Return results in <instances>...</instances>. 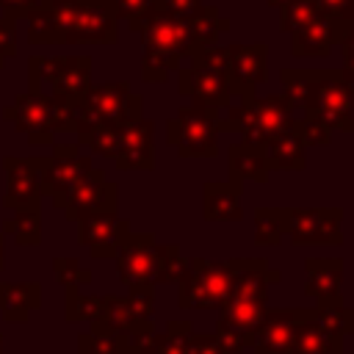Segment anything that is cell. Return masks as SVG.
I'll list each match as a JSON object with an SVG mask.
<instances>
[{
	"label": "cell",
	"instance_id": "6da1fadb",
	"mask_svg": "<svg viewBox=\"0 0 354 354\" xmlns=\"http://www.w3.org/2000/svg\"><path fill=\"white\" fill-rule=\"evenodd\" d=\"M28 39L36 44H113L116 14L108 0H41L28 14Z\"/></svg>",
	"mask_w": 354,
	"mask_h": 354
},
{
	"label": "cell",
	"instance_id": "c3c4849f",
	"mask_svg": "<svg viewBox=\"0 0 354 354\" xmlns=\"http://www.w3.org/2000/svg\"><path fill=\"white\" fill-rule=\"evenodd\" d=\"M346 77H348V83H351V88H354V75H348V72H346Z\"/></svg>",
	"mask_w": 354,
	"mask_h": 354
},
{
	"label": "cell",
	"instance_id": "4fadbf2b",
	"mask_svg": "<svg viewBox=\"0 0 354 354\" xmlns=\"http://www.w3.org/2000/svg\"><path fill=\"white\" fill-rule=\"evenodd\" d=\"M343 207H285V235L293 246H340Z\"/></svg>",
	"mask_w": 354,
	"mask_h": 354
},
{
	"label": "cell",
	"instance_id": "f546056e",
	"mask_svg": "<svg viewBox=\"0 0 354 354\" xmlns=\"http://www.w3.org/2000/svg\"><path fill=\"white\" fill-rule=\"evenodd\" d=\"M285 238V207H257L254 210V243L279 246Z\"/></svg>",
	"mask_w": 354,
	"mask_h": 354
},
{
	"label": "cell",
	"instance_id": "603a6c76",
	"mask_svg": "<svg viewBox=\"0 0 354 354\" xmlns=\"http://www.w3.org/2000/svg\"><path fill=\"white\" fill-rule=\"evenodd\" d=\"M304 127H301V119L296 116L293 127H288L285 133L274 136L263 149H266V160H268V169H279V171H301L307 166V144H304Z\"/></svg>",
	"mask_w": 354,
	"mask_h": 354
},
{
	"label": "cell",
	"instance_id": "e575fe53",
	"mask_svg": "<svg viewBox=\"0 0 354 354\" xmlns=\"http://www.w3.org/2000/svg\"><path fill=\"white\" fill-rule=\"evenodd\" d=\"M102 296H83L77 288H66V318L69 321H97Z\"/></svg>",
	"mask_w": 354,
	"mask_h": 354
},
{
	"label": "cell",
	"instance_id": "7402d4cb",
	"mask_svg": "<svg viewBox=\"0 0 354 354\" xmlns=\"http://www.w3.org/2000/svg\"><path fill=\"white\" fill-rule=\"evenodd\" d=\"M304 271H307L304 293L313 296L318 304L343 299L340 296V282H343V260L340 257H307Z\"/></svg>",
	"mask_w": 354,
	"mask_h": 354
},
{
	"label": "cell",
	"instance_id": "d6a6232c",
	"mask_svg": "<svg viewBox=\"0 0 354 354\" xmlns=\"http://www.w3.org/2000/svg\"><path fill=\"white\" fill-rule=\"evenodd\" d=\"M6 230L11 232L17 246H39L41 241V218H39V207H28V210H14V218L6 224Z\"/></svg>",
	"mask_w": 354,
	"mask_h": 354
},
{
	"label": "cell",
	"instance_id": "f35d334b",
	"mask_svg": "<svg viewBox=\"0 0 354 354\" xmlns=\"http://www.w3.org/2000/svg\"><path fill=\"white\" fill-rule=\"evenodd\" d=\"M301 119V127H304V144L307 147H326L329 141H332V130L324 124V122H318V119H313V116H299Z\"/></svg>",
	"mask_w": 354,
	"mask_h": 354
},
{
	"label": "cell",
	"instance_id": "9c48e42d",
	"mask_svg": "<svg viewBox=\"0 0 354 354\" xmlns=\"http://www.w3.org/2000/svg\"><path fill=\"white\" fill-rule=\"evenodd\" d=\"M218 119L221 113L191 102L177 108V116L166 122V144L180 158H216L218 155Z\"/></svg>",
	"mask_w": 354,
	"mask_h": 354
},
{
	"label": "cell",
	"instance_id": "7c38bea8",
	"mask_svg": "<svg viewBox=\"0 0 354 354\" xmlns=\"http://www.w3.org/2000/svg\"><path fill=\"white\" fill-rule=\"evenodd\" d=\"M177 94L191 97L194 102H202L218 113L232 102L227 72L221 66H216L213 61H207L202 55V50L194 53L188 58V64L177 69Z\"/></svg>",
	"mask_w": 354,
	"mask_h": 354
},
{
	"label": "cell",
	"instance_id": "b9f144b4",
	"mask_svg": "<svg viewBox=\"0 0 354 354\" xmlns=\"http://www.w3.org/2000/svg\"><path fill=\"white\" fill-rule=\"evenodd\" d=\"M188 354H227L216 335H194L188 340Z\"/></svg>",
	"mask_w": 354,
	"mask_h": 354
},
{
	"label": "cell",
	"instance_id": "8d00e7d4",
	"mask_svg": "<svg viewBox=\"0 0 354 354\" xmlns=\"http://www.w3.org/2000/svg\"><path fill=\"white\" fill-rule=\"evenodd\" d=\"M53 271H55V277H58V282L64 288H80V285L91 282V271L83 268L75 257H55L53 260Z\"/></svg>",
	"mask_w": 354,
	"mask_h": 354
},
{
	"label": "cell",
	"instance_id": "bcb514c9",
	"mask_svg": "<svg viewBox=\"0 0 354 354\" xmlns=\"http://www.w3.org/2000/svg\"><path fill=\"white\" fill-rule=\"evenodd\" d=\"M266 3H268V6H274V8H279V6H282V3H288V0H266Z\"/></svg>",
	"mask_w": 354,
	"mask_h": 354
},
{
	"label": "cell",
	"instance_id": "7dc6e473",
	"mask_svg": "<svg viewBox=\"0 0 354 354\" xmlns=\"http://www.w3.org/2000/svg\"><path fill=\"white\" fill-rule=\"evenodd\" d=\"M0 268H3V235H0Z\"/></svg>",
	"mask_w": 354,
	"mask_h": 354
},
{
	"label": "cell",
	"instance_id": "7a4b0ae2",
	"mask_svg": "<svg viewBox=\"0 0 354 354\" xmlns=\"http://www.w3.org/2000/svg\"><path fill=\"white\" fill-rule=\"evenodd\" d=\"M279 282V271L268 266L263 257H243L232 293L221 307L216 337L227 354H241L246 346H252L254 329L266 313L268 285Z\"/></svg>",
	"mask_w": 354,
	"mask_h": 354
},
{
	"label": "cell",
	"instance_id": "5b68a950",
	"mask_svg": "<svg viewBox=\"0 0 354 354\" xmlns=\"http://www.w3.org/2000/svg\"><path fill=\"white\" fill-rule=\"evenodd\" d=\"M296 113L285 94H266L230 102L218 119V133H241V141L249 147H266L274 136L293 127Z\"/></svg>",
	"mask_w": 354,
	"mask_h": 354
},
{
	"label": "cell",
	"instance_id": "d4e9b609",
	"mask_svg": "<svg viewBox=\"0 0 354 354\" xmlns=\"http://www.w3.org/2000/svg\"><path fill=\"white\" fill-rule=\"evenodd\" d=\"M227 171L232 183L243 180H254V183H268V160H266V149L263 147H249L243 141H235L227 147Z\"/></svg>",
	"mask_w": 354,
	"mask_h": 354
},
{
	"label": "cell",
	"instance_id": "277c9868",
	"mask_svg": "<svg viewBox=\"0 0 354 354\" xmlns=\"http://www.w3.org/2000/svg\"><path fill=\"white\" fill-rule=\"evenodd\" d=\"M116 271L127 288H141L155 282H180L188 260L174 243H155L152 235L124 232L116 246Z\"/></svg>",
	"mask_w": 354,
	"mask_h": 354
},
{
	"label": "cell",
	"instance_id": "d6986e66",
	"mask_svg": "<svg viewBox=\"0 0 354 354\" xmlns=\"http://www.w3.org/2000/svg\"><path fill=\"white\" fill-rule=\"evenodd\" d=\"M122 171H147L155 166V124L144 116L122 124V147L113 158Z\"/></svg>",
	"mask_w": 354,
	"mask_h": 354
},
{
	"label": "cell",
	"instance_id": "60d3db41",
	"mask_svg": "<svg viewBox=\"0 0 354 354\" xmlns=\"http://www.w3.org/2000/svg\"><path fill=\"white\" fill-rule=\"evenodd\" d=\"M202 6H205L202 0H158V8H163L169 14H177V17H185V19L196 17L202 11Z\"/></svg>",
	"mask_w": 354,
	"mask_h": 354
},
{
	"label": "cell",
	"instance_id": "d590c367",
	"mask_svg": "<svg viewBox=\"0 0 354 354\" xmlns=\"http://www.w3.org/2000/svg\"><path fill=\"white\" fill-rule=\"evenodd\" d=\"M108 3H111V8H113L116 19H119V22H127L130 30H138L141 19H144L152 8H158V0H108Z\"/></svg>",
	"mask_w": 354,
	"mask_h": 354
},
{
	"label": "cell",
	"instance_id": "e0dca14e",
	"mask_svg": "<svg viewBox=\"0 0 354 354\" xmlns=\"http://www.w3.org/2000/svg\"><path fill=\"white\" fill-rule=\"evenodd\" d=\"M91 169V155H80L77 144L55 147L53 158H39L41 196H53V205Z\"/></svg>",
	"mask_w": 354,
	"mask_h": 354
},
{
	"label": "cell",
	"instance_id": "9a60e30c",
	"mask_svg": "<svg viewBox=\"0 0 354 354\" xmlns=\"http://www.w3.org/2000/svg\"><path fill=\"white\" fill-rule=\"evenodd\" d=\"M116 183H111L105 177L102 169H88L58 202L55 207L66 213V218L77 221L88 213H97V210H116Z\"/></svg>",
	"mask_w": 354,
	"mask_h": 354
},
{
	"label": "cell",
	"instance_id": "30bf717a",
	"mask_svg": "<svg viewBox=\"0 0 354 354\" xmlns=\"http://www.w3.org/2000/svg\"><path fill=\"white\" fill-rule=\"evenodd\" d=\"M301 116H313L329 130L354 133V88L343 69H318L315 88Z\"/></svg>",
	"mask_w": 354,
	"mask_h": 354
},
{
	"label": "cell",
	"instance_id": "7bdbcfd3",
	"mask_svg": "<svg viewBox=\"0 0 354 354\" xmlns=\"http://www.w3.org/2000/svg\"><path fill=\"white\" fill-rule=\"evenodd\" d=\"M14 19H8V17H0V66L6 64V58L8 55H14L17 53V44H14Z\"/></svg>",
	"mask_w": 354,
	"mask_h": 354
},
{
	"label": "cell",
	"instance_id": "83f0119b",
	"mask_svg": "<svg viewBox=\"0 0 354 354\" xmlns=\"http://www.w3.org/2000/svg\"><path fill=\"white\" fill-rule=\"evenodd\" d=\"M279 80H282V94L288 97L290 108L296 116H301V111L310 102V94L315 88L318 80V69H279Z\"/></svg>",
	"mask_w": 354,
	"mask_h": 354
},
{
	"label": "cell",
	"instance_id": "ee69618b",
	"mask_svg": "<svg viewBox=\"0 0 354 354\" xmlns=\"http://www.w3.org/2000/svg\"><path fill=\"white\" fill-rule=\"evenodd\" d=\"M340 53H343V72H348V75H354V22L346 28V33L340 36Z\"/></svg>",
	"mask_w": 354,
	"mask_h": 354
},
{
	"label": "cell",
	"instance_id": "ffe728a7",
	"mask_svg": "<svg viewBox=\"0 0 354 354\" xmlns=\"http://www.w3.org/2000/svg\"><path fill=\"white\" fill-rule=\"evenodd\" d=\"M6 174H8V194H6V207L14 210H28L39 207L41 196V183H39V158H6L3 160Z\"/></svg>",
	"mask_w": 354,
	"mask_h": 354
},
{
	"label": "cell",
	"instance_id": "52a82bcc",
	"mask_svg": "<svg viewBox=\"0 0 354 354\" xmlns=\"http://www.w3.org/2000/svg\"><path fill=\"white\" fill-rule=\"evenodd\" d=\"M6 119H14V124L28 133L33 144H53V133L75 130V100L28 91L14 100V105L6 111Z\"/></svg>",
	"mask_w": 354,
	"mask_h": 354
},
{
	"label": "cell",
	"instance_id": "cb8c5ba5",
	"mask_svg": "<svg viewBox=\"0 0 354 354\" xmlns=\"http://www.w3.org/2000/svg\"><path fill=\"white\" fill-rule=\"evenodd\" d=\"M241 183L224 180L213 183L207 180L202 185V216L207 221H241L243 205H241Z\"/></svg>",
	"mask_w": 354,
	"mask_h": 354
},
{
	"label": "cell",
	"instance_id": "ac0fdd59",
	"mask_svg": "<svg viewBox=\"0 0 354 354\" xmlns=\"http://www.w3.org/2000/svg\"><path fill=\"white\" fill-rule=\"evenodd\" d=\"M127 230L130 224L119 218L116 210H97L77 218V238L91 252V257H113Z\"/></svg>",
	"mask_w": 354,
	"mask_h": 354
},
{
	"label": "cell",
	"instance_id": "5bb4252c",
	"mask_svg": "<svg viewBox=\"0 0 354 354\" xmlns=\"http://www.w3.org/2000/svg\"><path fill=\"white\" fill-rule=\"evenodd\" d=\"M227 80L230 91L238 100H249L257 94V88L268 80V44H227Z\"/></svg>",
	"mask_w": 354,
	"mask_h": 354
},
{
	"label": "cell",
	"instance_id": "ab89813d",
	"mask_svg": "<svg viewBox=\"0 0 354 354\" xmlns=\"http://www.w3.org/2000/svg\"><path fill=\"white\" fill-rule=\"evenodd\" d=\"M318 8L326 19L346 22V25L354 22V0H318Z\"/></svg>",
	"mask_w": 354,
	"mask_h": 354
},
{
	"label": "cell",
	"instance_id": "836d02e7",
	"mask_svg": "<svg viewBox=\"0 0 354 354\" xmlns=\"http://www.w3.org/2000/svg\"><path fill=\"white\" fill-rule=\"evenodd\" d=\"M191 332L194 329L188 321H171L163 332L155 335V351L152 354H188Z\"/></svg>",
	"mask_w": 354,
	"mask_h": 354
},
{
	"label": "cell",
	"instance_id": "484cf974",
	"mask_svg": "<svg viewBox=\"0 0 354 354\" xmlns=\"http://www.w3.org/2000/svg\"><path fill=\"white\" fill-rule=\"evenodd\" d=\"M41 304V285L39 282H0V313L6 321H28L30 310Z\"/></svg>",
	"mask_w": 354,
	"mask_h": 354
},
{
	"label": "cell",
	"instance_id": "4dcf8cb0",
	"mask_svg": "<svg viewBox=\"0 0 354 354\" xmlns=\"http://www.w3.org/2000/svg\"><path fill=\"white\" fill-rule=\"evenodd\" d=\"M77 351L80 354H133L127 348V340L124 335H116V332H108V329H100V326H91V332H83L77 337Z\"/></svg>",
	"mask_w": 354,
	"mask_h": 354
},
{
	"label": "cell",
	"instance_id": "ba28073f",
	"mask_svg": "<svg viewBox=\"0 0 354 354\" xmlns=\"http://www.w3.org/2000/svg\"><path fill=\"white\" fill-rule=\"evenodd\" d=\"M144 100L141 94H133L130 83L113 80L102 86H88V91L75 100V133L88 124H124L133 122L141 113Z\"/></svg>",
	"mask_w": 354,
	"mask_h": 354
},
{
	"label": "cell",
	"instance_id": "3957f363",
	"mask_svg": "<svg viewBox=\"0 0 354 354\" xmlns=\"http://www.w3.org/2000/svg\"><path fill=\"white\" fill-rule=\"evenodd\" d=\"M141 77L147 83H163L194 53H199L194 36V17H177L163 8H152L141 25Z\"/></svg>",
	"mask_w": 354,
	"mask_h": 354
},
{
	"label": "cell",
	"instance_id": "4316f807",
	"mask_svg": "<svg viewBox=\"0 0 354 354\" xmlns=\"http://www.w3.org/2000/svg\"><path fill=\"white\" fill-rule=\"evenodd\" d=\"M288 354H343V337L321 329L313 318H307L299 326L296 340Z\"/></svg>",
	"mask_w": 354,
	"mask_h": 354
},
{
	"label": "cell",
	"instance_id": "8fae6325",
	"mask_svg": "<svg viewBox=\"0 0 354 354\" xmlns=\"http://www.w3.org/2000/svg\"><path fill=\"white\" fill-rule=\"evenodd\" d=\"M30 91H50L66 100H80L91 86L88 55H55L30 58Z\"/></svg>",
	"mask_w": 354,
	"mask_h": 354
},
{
	"label": "cell",
	"instance_id": "f6af8a7d",
	"mask_svg": "<svg viewBox=\"0 0 354 354\" xmlns=\"http://www.w3.org/2000/svg\"><path fill=\"white\" fill-rule=\"evenodd\" d=\"M41 0H0V8H6L8 14H11V19L14 17H25L30 8H36Z\"/></svg>",
	"mask_w": 354,
	"mask_h": 354
},
{
	"label": "cell",
	"instance_id": "2e32d148",
	"mask_svg": "<svg viewBox=\"0 0 354 354\" xmlns=\"http://www.w3.org/2000/svg\"><path fill=\"white\" fill-rule=\"evenodd\" d=\"M307 318H310V310L304 307H274V310L266 307L252 337L254 354H288L299 326Z\"/></svg>",
	"mask_w": 354,
	"mask_h": 354
},
{
	"label": "cell",
	"instance_id": "44dd1931",
	"mask_svg": "<svg viewBox=\"0 0 354 354\" xmlns=\"http://www.w3.org/2000/svg\"><path fill=\"white\" fill-rule=\"evenodd\" d=\"M346 22H335L326 17H318L307 28H299L290 33V55L293 58H326L332 53V44L340 41L346 33Z\"/></svg>",
	"mask_w": 354,
	"mask_h": 354
},
{
	"label": "cell",
	"instance_id": "681fc988",
	"mask_svg": "<svg viewBox=\"0 0 354 354\" xmlns=\"http://www.w3.org/2000/svg\"><path fill=\"white\" fill-rule=\"evenodd\" d=\"M0 354H3V335H0Z\"/></svg>",
	"mask_w": 354,
	"mask_h": 354
},
{
	"label": "cell",
	"instance_id": "f1b7e54d",
	"mask_svg": "<svg viewBox=\"0 0 354 354\" xmlns=\"http://www.w3.org/2000/svg\"><path fill=\"white\" fill-rule=\"evenodd\" d=\"M77 144L113 160L122 147V124H88V127L77 130Z\"/></svg>",
	"mask_w": 354,
	"mask_h": 354
},
{
	"label": "cell",
	"instance_id": "1f68e13d",
	"mask_svg": "<svg viewBox=\"0 0 354 354\" xmlns=\"http://www.w3.org/2000/svg\"><path fill=\"white\" fill-rule=\"evenodd\" d=\"M318 17H324L318 8V0H288L279 6V30L293 33L299 28H307Z\"/></svg>",
	"mask_w": 354,
	"mask_h": 354
},
{
	"label": "cell",
	"instance_id": "8992f818",
	"mask_svg": "<svg viewBox=\"0 0 354 354\" xmlns=\"http://www.w3.org/2000/svg\"><path fill=\"white\" fill-rule=\"evenodd\" d=\"M243 257L230 260H205L194 257L180 277V307L183 310H221L232 293L238 268Z\"/></svg>",
	"mask_w": 354,
	"mask_h": 354
},
{
	"label": "cell",
	"instance_id": "74e56055",
	"mask_svg": "<svg viewBox=\"0 0 354 354\" xmlns=\"http://www.w3.org/2000/svg\"><path fill=\"white\" fill-rule=\"evenodd\" d=\"M133 313L138 321H149L152 318V310H155V293H152V285H141V288H130V296H127Z\"/></svg>",
	"mask_w": 354,
	"mask_h": 354
}]
</instances>
